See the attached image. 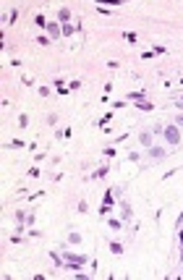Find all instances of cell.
Wrapping results in <instances>:
<instances>
[{
	"mask_svg": "<svg viewBox=\"0 0 183 280\" xmlns=\"http://www.w3.org/2000/svg\"><path fill=\"white\" fill-rule=\"evenodd\" d=\"M168 139H170V142H175V139H178V134H175V128H170V131H168Z\"/></svg>",
	"mask_w": 183,
	"mask_h": 280,
	"instance_id": "6da1fadb",
	"label": "cell"
}]
</instances>
